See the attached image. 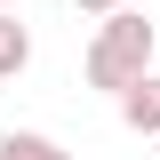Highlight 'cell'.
<instances>
[{"mask_svg":"<svg viewBox=\"0 0 160 160\" xmlns=\"http://www.w3.org/2000/svg\"><path fill=\"white\" fill-rule=\"evenodd\" d=\"M152 56H160V32H152V16H136V8H112V16L96 24V40H88V88H104V96H120L128 80H144L152 72Z\"/></svg>","mask_w":160,"mask_h":160,"instance_id":"6da1fadb","label":"cell"},{"mask_svg":"<svg viewBox=\"0 0 160 160\" xmlns=\"http://www.w3.org/2000/svg\"><path fill=\"white\" fill-rule=\"evenodd\" d=\"M80 16H112V8H128V0H72Z\"/></svg>","mask_w":160,"mask_h":160,"instance_id":"5b68a950","label":"cell"},{"mask_svg":"<svg viewBox=\"0 0 160 160\" xmlns=\"http://www.w3.org/2000/svg\"><path fill=\"white\" fill-rule=\"evenodd\" d=\"M24 64H32V32H24V24L0 8V80H16Z\"/></svg>","mask_w":160,"mask_h":160,"instance_id":"277c9868","label":"cell"},{"mask_svg":"<svg viewBox=\"0 0 160 160\" xmlns=\"http://www.w3.org/2000/svg\"><path fill=\"white\" fill-rule=\"evenodd\" d=\"M152 144H160V136H152Z\"/></svg>","mask_w":160,"mask_h":160,"instance_id":"52a82bcc","label":"cell"},{"mask_svg":"<svg viewBox=\"0 0 160 160\" xmlns=\"http://www.w3.org/2000/svg\"><path fill=\"white\" fill-rule=\"evenodd\" d=\"M120 120H128L136 136H160V72H144V80L120 88Z\"/></svg>","mask_w":160,"mask_h":160,"instance_id":"7a4b0ae2","label":"cell"},{"mask_svg":"<svg viewBox=\"0 0 160 160\" xmlns=\"http://www.w3.org/2000/svg\"><path fill=\"white\" fill-rule=\"evenodd\" d=\"M0 160H72L56 136H40V128H8L0 136Z\"/></svg>","mask_w":160,"mask_h":160,"instance_id":"3957f363","label":"cell"},{"mask_svg":"<svg viewBox=\"0 0 160 160\" xmlns=\"http://www.w3.org/2000/svg\"><path fill=\"white\" fill-rule=\"evenodd\" d=\"M0 8H8V0H0Z\"/></svg>","mask_w":160,"mask_h":160,"instance_id":"8992f818","label":"cell"}]
</instances>
